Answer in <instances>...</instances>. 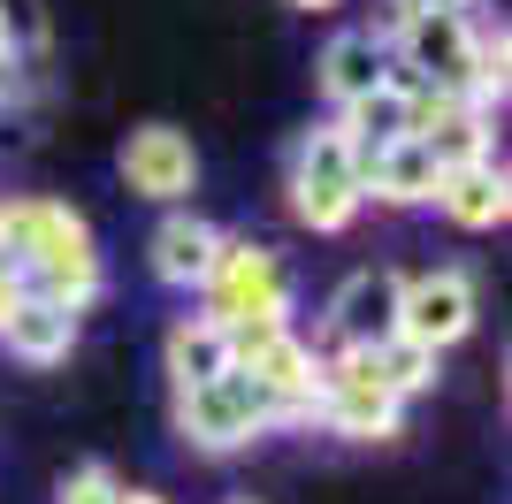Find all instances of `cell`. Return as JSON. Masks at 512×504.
<instances>
[{
	"mask_svg": "<svg viewBox=\"0 0 512 504\" xmlns=\"http://www.w3.org/2000/svg\"><path fill=\"white\" fill-rule=\"evenodd\" d=\"M0 260L31 283L39 298L85 314L100 298L107 268H100V245H92V222L62 199H8L0 207Z\"/></svg>",
	"mask_w": 512,
	"mask_h": 504,
	"instance_id": "6da1fadb",
	"label": "cell"
},
{
	"mask_svg": "<svg viewBox=\"0 0 512 504\" xmlns=\"http://www.w3.org/2000/svg\"><path fill=\"white\" fill-rule=\"evenodd\" d=\"M291 214L321 237H337L360 214V153H352V138L337 123L306 130L299 153H291Z\"/></svg>",
	"mask_w": 512,
	"mask_h": 504,
	"instance_id": "7a4b0ae2",
	"label": "cell"
},
{
	"mask_svg": "<svg viewBox=\"0 0 512 504\" xmlns=\"http://www.w3.org/2000/svg\"><path fill=\"white\" fill-rule=\"evenodd\" d=\"M268 428H276V413H268V398H260V382L245 367L199 382V390H176V436L192 451H245Z\"/></svg>",
	"mask_w": 512,
	"mask_h": 504,
	"instance_id": "3957f363",
	"label": "cell"
},
{
	"mask_svg": "<svg viewBox=\"0 0 512 504\" xmlns=\"http://www.w3.org/2000/svg\"><path fill=\"white\" fill-rule=\"evenodd\" d=\"M314 420L329 428V436H352V443H390L398 420H406V405L375 382V359L367 352H337V359H321Z\"/></svg>",
	"mask_w": 512,
	"mask_h": 504,
	"instance_id": "277c9868",
	"label": "cell"
},
{
	"mask_svg": "<svg viewBox=\"0 0 512 504\" xmlns=\"http://www.w3.org/2000/svg\"><path fill=\"white\" fill-rule=\"evenodd\" d=\"M207 314L230 329V321H291V275L268 245H245V237H222V260L207 275Z\"/></svg>",
	"mask_w": 512,
	"mask_h": 504,
	"instance_id": "5b68a950",
	"label": "cell"
},
{
	"mask_svg": "<svg viewBox=\"0 0 512 504\" xmlns=\"http://www.w3.org/2000/svg\"><path fill=\"white\" fill-rule=\"evenodd\" d=\"M474 46H482V31L467 16H398V54L413 69V92L474 107Z\"/></svg>",
	"mask_w": 512,
	"mask_h": 504,
	"instance_id": "8992f818",
	"label": "cell"
},
{
	"mask_svg": "<svg viewBox=\"0 0 512 504\" xmlns=\"http://www.w3.org/2000/svg\"><path fill=\"white\" fill-rule=\"evenodd\" d=\"M467 329H474V275L467 268H428L398 291V336L406 344L444 359Z\"/></svg>",
	"mask_w": 512,
	"mask_h": 504,
	"instance_id": "52a82bcc",
	"label": "cell"
},
{
	"mask_svg": "<svg viewBox=\"0 0 512 504\" xmlns=\"http://www.w3.org/2000/svg\"><path fill=\"white\" fill-rule=\"evenodd\" d=\"M123 184L138 191V199H153V207H176L184 191L199 184V153L184 130L169 123H138L123 138Z\"/></svg>",
	"mask_w": 512,
	"mask_h": 504,
	"instance_id": "ba28073f",
	"label": "cell"
},
{
	"mask_svg": "<svg viewBox=\"0 0 512 504\" xmlns=\"http://www.w3.org/2000/svg\"><path fill=\"white\" fill-rule=\"evenodd\" d=\"M398 291H406V283L390 268H360L329 298V344H337V352H375V344H390V336H398Z\"/></svg>",
	"mask_w": 512,
	"mask_h": 504,
	"instance_id": "9c48e42d",
	"label": "cell"
},
{
	"mask_svg": "<svg viewBox=\"0 0 512 504\" xmlns=\"http://www.w3.org/2000/svg\"><path fill=\"white\" fill-rule=\"evenodd\" d=\"M390 77H398V69H390L383 31H337V39L321 46V62H314V84H321V100L337 107V115L352 100H367V92H383Z\"/></svg>",
	"mask_w": 512,
	"mask_h": 504,
	"instance_id": "30bf717a",
	"label": "cell"
},
{
	"mask_svg": "<svg viewBox=\"0 0 512 504\" xmlns=\"http://www.w3.org/2000/svg\"><path fill=\"white\" fill-rule=\"evenodd\" d=\"M153 275L169 283V291H207V275H214V260H222V230H214L207 214H192V207H176L161 230H153Z\"/></svg>",
	"mask_w": 512,
	"mask_h": 504,
	"instance_id": "8fae6325",
	"label": "cell"
},
{
	"mask_svg": "<svg viewBox=\"0 0 512 504\" xmlns=\"http://www.w3.org/2000/svg\"><path fill=\"white\" fill-rule=\"evenodd\" d=\"M436 176L444 168L428 161L421 138H398V146L367 153L360 161V199H383V207H428L436 199Z\"/></svg>",
	"mask_w": 512,
	"mask_h": 504,
	"instance_id": "7c38bea8",
	"label": "cell"
},
{
	"mask_svg": "<svg viewBox=\"0 0 512 504\" xmlns=\"http://www.w3.org/2000/svg\"><path fill=\"white\" fill-rule=\"evenodd\" d=\"M0 344H8V359H23V367H62V359L77 352V314L31 291L16 314L0 321Z\"/></svg>",
	"mask_w": 512,
	"mask_h": 504,
	"instance_id": "4fadbf2b",
	"label": "cell"
},
{
	"mask_svg": "<svg viewBox=\"0 0 512 504\" xmlns=\"http://www.w3.org/2000/svg\"><path fill=\"white\" fill-rule=\"evenodd\" d=\"M436 207L459 222V230H497L512 214V184L497 161H474V168H451V176H436Z\"/></svg>",
	"mask_w": 512,
	"mask_h": 504,
	"instance_id": "5bb4252c",
	"label": "cell"
},
{
	"mask_svg": "<svg viewBox=\"0 0 512 504\" xmlns=\"http://www.w3.org/2000/svg\"><path fill=\"white\" fill-rule=\"evenodd\" d=\"M337 130L352 138V153H383V146H398V138H413V84L406 77H390L383 92H367V100H352L337 115Z\"/></svg>",
	"mask_w": 512,
	"mask_h": 504,
	"instance_id": "9a60e30c",
	"label": "cell"
},
{
	"mask_svg": "<svg viewBox=\"0 0 512 504\" xmlns=\"http://www.w3.org/2000/svg\"><path fill=\"white\" fill-rule=\"evenodd\" d=\"M169 375H176V390H199V382L230 375V329L214 314H184L169 329Z\"/></svg>",
	"mask_w": 512,
	"mask_h": 504,
	"instance_id": "2e32d148",
	"label": "cell"
},
{
	"mask_svg": "<svg viewBox=\"0 0 512 504\" xmlns=\"http://www.w3.org/2000/svg\"><path fill=\"white\" fill-rule=\"evenodd\" d=\"M375 382H383L390 398L406 405V398H421V390H436V352H421V344H406V336H390V344H375Z\"/></svg>",
	"mask_w": 512,
	"mask_h": 504,
	"instance_id": "e0dca14e",
	"label": "cell"
},
{
	"mask_svg": "<svg viewBox=\"0 0 512 504\" xmlns=\"http://www.w3.org/2000/svg\"><path fill=\"white\" fill-rule=\"evenodd\" d=\"M115 497H123V482H115V466L85 459L77 474H62V497H54V504H115Z\"/></svg>",
	"mask_w": 512,
	"mask_h": 504,
	"instance_id": "ac0fdd59",
	"label": "cell"
},
{
	"mask_svg": "<svg viewBox=\"0 0 512 504\" xmlns=\"http://www.w3.org/2000/svg\"><path fill=\"white\" fill-rule=\"evenodd\" d=\"M474 0H398V16H467Z\"/></svg>",
	"mask_w": 512,
	"mask_h": 504,
	"instance_id": "d6986e66",
	"label": "cell"
},
{
	"mask_svg": "<svg viewBox=\"0 0 512 504\" xmlns=\"http://www.w3.org/2000/svg\"><path fill=\"white\" fill-rule=\"evenodd\" d=\"M8 92H16V69H8V62H0V107H8Z\"/></svg>",
	"mask_w": 512,
	"mask_h": 504,
	"instance_id": "ffe728a7",
	"label": "cell"
},
{
	"mask_svg": "<svg viewBox=\"0 0 512 504\" xmlns=\"http://www.w3.org/2000/svg\"><path fill=\"white\" fill-rule=\"evenodd\" d=\"M115 504H161V497H146V489H123V497H115Z\"/></svg>",
	"mask_w": 512,
	"mask_h": 504,
	"instance_id": "44dd1931",
	"label": "cell"
},
{
	"mask_svg": "<svg viewBox=\"0 0 512 504\" xmlns=\"http://www.w3.org/2000/svg\"><path fill=\"white\" fill-rule=\"evenodd\" d=\"M291 8H344V0H291Z\"/></svg>",
	"mask_w": 512,
	"mask_h": 504,
	"instance_id": "7402d4cb",
	"label": "cell"
},
{
	"mask_svg": "<svg viewBox=\"0 0 512 504\" xmlns=\"http://www.w3.org/2000/svg\"><path fill=\"white\" fill-rule=\"evenodd\" d=\"M0 62H8V16H0Z\"/></svg>",
	"mask_w": 512,
	"mask_h": 504,
	"instance_id": "603a6c76",
	"label": "cell"
},
{
	"mask_svg": "<svg viewBox=\"0 0 512 504\" xmlns=\"http://www.w3.org/2000/svg\"><path fill=\"white\" fill-rule=\"evenodd\" d=\"M230 504H253V497H230Z\"/></svg>",
	"mask_w": 512,
	"mask_h": 504,
	"instance_id": "cb8c5ba5",
	"label": "cell"
}]
</instances>
